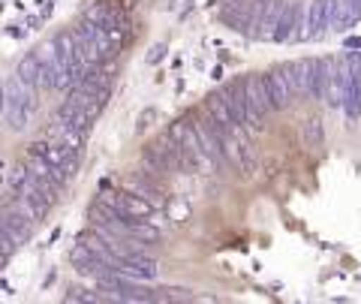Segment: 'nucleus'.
Returning <instances> with one entry per match:
<instances>
[{"label":"nucleus","instance_id":"nucleus-13","mask_svg":"<svg viewBox=\"0 0 361 304\" xmlns=\"http://www.w3.org/2000/svg\"><path fill=\"white\" fill-rule=\"evenodd\" d=\"M292 66V78H295V91L298 97H313V73H316V61H295Z\"/></svg>","mask_w":361,"mask_h":304},{"label":"nucleus","instance_id":"nucleus-17","mask_svg":"<svg viewBox=\"0 0 361 304\" xmlns=\"http://www.w3.org/2000/svg\"><path fill=\"white\" fill-rule=\"evenodd\" d=\"M334 70V61L329 58H316V73H313V99H325L329 94V78Z\"/></svg>","mask_w":361,"mask_h":304},{"label":"nucleus","instance_id":"nucleus-8","mask_svg":"<svg viewBox=\"0 0 361 304\" xmlns=\"http://www.w3.org/2000/svg\"><path fill=\"white\" fill-rule=\"evenodd\" d=\"M304 21H307V6L304 4H289L286 13L280 16V25L274 30V42H289V39H304Z\"/></svg>","mask_w":361,"mask_h":304},{"label":"nucleus","instance_id":"nucleus-16","mask_svg":"<svg viewBox=\"0 0 361 304\" xmlns=\"http://www.w3.org/2000/svg\"><path fill=\"white\" fill-rule=\"evenodd\" d=\"M358 18H361V0H341V6H337V13H334L331 28H334V30H349Z\"/></svg>","mask_w":361,"mask_h":304},{"label":"nucleus","instance_id":"nucleus-18","mask_svg":"<svg viewBox=\"0 0 361 304\" xmlns=\"http://www.w3.org/2000/svg\"><path fill=\"white\" fill-rule=\"evenodd\" d=\"M30 118H33V109H27V106H9V103H4V121H6V127L13 130V133L27 130Z\"/></svg>","mask_w":361,"mask_h":304},{"label":"nucleus","instance_id":"nucleus-7","mask_svg":"<svg viewBox=\"0 0 361 304\" xmlns=\"http://www.w3.org/2000/svg\"><path fill=\"white\" fill-rule=\"evenodd\" d=\"M268 85H271V99H274V111L289 109V103L298 97L295 78H292V66H277V70H271Z\"/></svg>","mask_w":361,"mask_h":304},{"label":"nucleus","instance_id":"nucleus-3","mask_svg":"<svg viewBox=\"0 0 361 304\" xmlns=\"http://www.w3.org/2000/svg\"><path fill=\"white\" fill-rule=\"evenodd\" d=\"M343 66H346V99H343V111H346V121L355 123L361 118V54L358 51H349Z\"/></svg>","mask_w":361,"mask_h":304},{"label":"nucleus","instance_id":"nucleus-5","mask_svg":"<svg viewBox=\"0 0 361 304\" xmlns=\"http://www.w3.org/2000/svg\"><path fill=\"white\" fill-rule=\"evenodd\" d=\"M337 6H341V0H313L307 6V21H304V39L322 37L331 28Z\"/></svg>","mask_w":361,"mask_h":304},{"label":"nucleus","instance_id":"nucleus-11","mask_svg":"<svg viewBox=\"0 0 361 304\" xmlns=\"http://www.w3.org/2000/svg\"><path fill=\"white\" fill-rule=\"evenodd\" d=\"M16 75H18L27 87H33V91H39V94H42V54H39V51H33V54H27L25 61H18Z\"/></svg>","mask_w":361,"mask_h":304},{"label":"nucleus","instance_id":"nucleus-12","mask_svg":"<svg viewBox=\"0 0 361 304\" xmlns=\"http://www.w3.org/2000/svg\"><path fill=\"white\" fill-rule=\"evenodd\" d=\"M223 97H226V106H229L235 123H241V127H244V123H247V91H244V85L241 82L226 85Z\"/></svg>","mask_w":361,"mask_h":304},{"label":"nucleus","instance_id":"nucleus-1","mask_svg":"<svg viewBox=\"0 0 361 304\" xmlns=\"http://www.w3.org/2000/svg\"><path fill=\"white\" fill-rule=\"evenodd\" d=\"M244 91H247V123H244V127L253 130V133H262L265 118L271 115V111H274V99H271L268 75H265V73L247 75Z\"/></svg>","mask_w":361,"mask_h":304},{"label":"nucleus","instance_id":"nucleus-19","mask_svg":"<svg viewBox=\"0 0 361 304\" xmlns=\"http://www.w3.org/2000/svg\"><path fill=\"white\" fill-rule=\"evenodd\" d=\"M304 145H307V148H319L322 145V121L319 118H310L304 123Z\"/></svg>","mask_w":361,"mask_h":304},{"label":"nucleus","instance_id":"nucleus-10","mask_svg":"<svg viewBox=\"0 0 361 304\" xmlns=\"http://www.w3.org/2000/svg\"><path fill=\"white\" fill-rule=\"evenodd\" d=\"M286 0H265V6L259 9V18H256V30L253 37H274V30L280 25V16L286 13Z\"/></svg>","mask_w":361,"mask_h":304},{"label":"nucleus","instance_id":"nucleus-9","mask_svg":"<svg viewBox=\"0 0 361 304\" xmlns=\"http://www.w3.org/2000/svg\"><path fill=\"white\" fill-rule=\"evenodd\" d=\"M127 190L130 193H135V196H142V199H148L151 205L160 211V208H166V196H163V187L157 184V178L151 175V172H139V175H130L127 178Z\"/></svg>","mask_w":361,"mask_h":304},{"label":"nucleus","instance_id":"nucleus-4","mask_svg":"<svg viewBox=\"0 0 361 304\" xmlns=\"http://www.w3.org/2000/svg\"><path fill=\"white\" fill-rule=\"evenodd\" d=\"M193 123H196L202 151L208 154V160H211V163H217V166H226V163H229V160H226V148H223V127H220V123L214 121L211 115L196 118Z\"/></svg>","mask_w":361,"mask_h":304},{"label":"nucleus","instance_id":"nucleus-2","mask_svg":"<svg viewBox=\"0 0 361 304\" xmlns=\"http://www.w3.org/2000/svg\"><path fill=\"white\" fill-rule=\"evenodd\" d=\"M75 37H78V46H82V51L87 54L90 63H103L106 58H111V51H115V42H111L109 30L103 25H97V21H90V18L78 21Z\"/></svg>","mask_w":361,"mask_h":304},{"label":"nucleus","instance_id":"nucleus-22","mask_svg":"<svg viewBox=\"0 0 361 304\" xmlns=\"http://www.w3.org/2000/svg\"><path fill=\"white\" fill-rule=\"evenodd\" d=\"M163 51H166V46H157V49L151 51V61L157 63V61H160V58H163Z\"/></svg>","mask_w":361,"mask_h":304},{"label":"nucleus","instance_id":"nucleus-21","mask_svg":"<svg viewBox=\"0 0 361 304\" xmlns=\"http://www.w3.org/2000/svg\"><path fill=\"white\" fill-rule=\"evenodd\" d=\"M157 118V111L154 109H148V111H145V115L139 118V130H145V127H151V121Z\"/></svg>","mask_w":361,"mask_h":304},{"label":"nucleus","instance_id":"nucleus-15","mask_svg":"<svg viewBox=\"0 0 361 304\" xmlns=\"http://www.w3.org/2000/svg\"><path fill=\"white\" fill-rule=\"evenodd\" d=\"M205 111L220 123L223 130H229V127H235V118H232V111H229V106H226V97H223V91L220 94H208V99H205Z\"/></svg>","mask_w":361,"mask_h":304},{"label":"nucleus","instance_id":"nucleus-6","mask_svg":"<svg viewBox=\"0 0 361 304\" xmlns=\"http://www.w3.org/2000/svg\"><path fill=\"white\" fill-rule=\"evenodd\" d=\"M99 202L111 205L121 217H154V211H157L148 199L135 196V193H130V190H123V193H103Z\"/></svg>","mask_w":361,"mask_h":304},{"label":"nucleus","instance_id":"nucleus-20","mask_svg":"<svg viewBox=\"0 0 361 304\" xmlns=\"http://www.w3.org/2000/svg\"><path fill=\"white\" fill-rule=\"evenodd\" d=\"M66 298L70 301H103V296H94V292H87V289H70Z\"/></svg>","mask_w":361,"mask_h":304},{"label":"nucleus","instance_id":"nucleus-14","mask_svg":"<svg viewBox=\"0 0 361 304\" xmlns=\"http://www.w3.org/2000/svg\"><path fill=\"white\" fill-rule=\"evenodd\" d=\"M346 99V66H337L331 70V78H329V94H325V103H329L331 109L343 106Z\"/></svg>","mask_w":361,"mask_h":304}]
</instances>
